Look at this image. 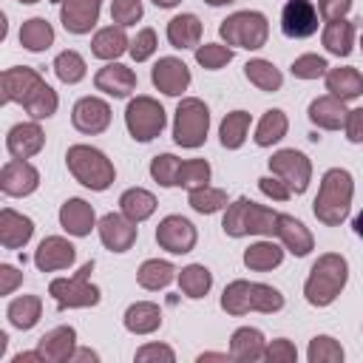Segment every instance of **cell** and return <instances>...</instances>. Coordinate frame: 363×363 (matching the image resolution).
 <instances>
[{
    "label": "cell",
    "instance_id": "cell-14",
    "mask_svg": "<svg viewBox=\"0 0 363 363\" xmlns=\"http://www.w3.org/2000/svg\"><path fill=\"white\" fill-rule=\"evenodd\" d=\"M26 3H35V0H26Z\"/></svg>",
    "mask_w": 363,
    "mask_h": 363
},
{
    "label": "cell",
    "instance_id": "cell-1",
    "mask_svg": "<svg viewBox=\"0 0 363 363\" xmlns=\"http://www.w3.org/2000/svg\"><path fill=\"white\" fill-rule=\"evenodd\" d=\"M318 29V14L306 0H290L284 9V32L290 37H306Z\"/></svg>",
    "mask_w": 363,
    "mask_h": 363
},
{
    "label": "cell",
    "instance_id": "cell-9",
    "mask_svg": "<svg viewBox=\"0 0 363 363\" xmlns=\"http://www.w3.org/2000/svg\"><path fill=\"white\" fill-rule=\"evenodd\" d=\"M57 74L63 77V80H80L83 77V60L77 57V55H63L60 60H57Z\"/></svg>",
    "mask_w": 363,
    "mask_h": 363
},
{
    "label": "cell",
    "instance_id": "cell-2",
    "mask_svg": "<svg viewBox=\"0 0 363 363\" xmlns=\"http://www.w3.org/2000/svg\"><path fill=\"white\" fill-rule=\"evenodd\" d=\"M193 102H188L185 108H179V122H176V139L182 145H199L202 134L207 131V111H199V117L193 119Z\"/></svg>",
    "mask_w": 363,
    "mask_h": 363
},
{
    "label": "cell",
    "instance_id": "cell-4",
    "mask_svg": "<svg viewBox=\"0 0 363 363\" xmlns=\"http://www.w3.org/2000/svg\"><path fill=\"white\" fill-rule=\"evenodd\" d=\"M20 37L26 40V46L37 51V48H43L46 43H51V29H48L43 20H32V26H29V29H23Z\"/></svg>",
    "mask_w": 363,
    "mask_h": 363
},
{
    "label": "cell",
    "instance_id": "cell-8",
    "mask_svg": "<svg viewBox=\"0 0 363 363\" xmlns=\"http://www.w3.org/2000/svg\"><path fill=\"white\" fill-rule=\"evenodd\" d=\"M182 281H185L188 293H190L193 298H199V293H204L207 284H210V275H207V270H202V267H190Z\"/></svg>",
    "mask_w": 363,
    "mask_h": 363
},
{
    "label": "cell",
    "instance_id": "cell-3",
    "mask_svg": "<svg viewBox=\"0 0 363 363\" xmlns=\"http://www.w3.org/2000/svg\"><path fill=\"white\" fill-rule=\"evenodd\" d=\"M63 224L74 233H86L88 224H91V210L83 204V202H71L66 210H63Z\"/></svg>",
    "mask_w": 363,
    "mask_h": 363
},
{
    "label": "cell",
    "instance_id": "cell-10",
    "mask_svg": "<svg viewBox=\"0 0 363 363\" xmlns=\"http://www.w3.org/2000/svg\"><path fill=\"white\" fill-rule=\"evenodd\" d=\"M242 128H244V117H230L227 122H224V128H222V139H224V145H239L242 142Z\"/></svg>",
    "mask_w": 363,
    "mask_h": 363
},
{
    "label": "cell",
    "instance_id": "cell-12",
    "mask_svg": "<svg viewBox=\"0 0 363 363\" xmlns=\"http://www.w3.org/2000/svg\"><path fill=\"white\" fill-rule=\"evenodd\" d=\"M219 60H230V51H227V55H216V51H213V48H202V51H199V63H207V66H216Z\"/></svg>",
    "mask_w": 363,
    "mask_h": 363
},
{
    "label": "cell",
    "instance_id": "cell-13",
    "mask_svg": "<svg viewBox=\"0 0 363 363\" xmlns=\"http://www.w3.org/2000/svg\"><path fill=\"white\" fill-rule=\"evenodd\" d=\"M355 230H357V236H363V213L355 219Z\"/></svg>",
    "mask_w": 363,
    "mask_h": 363
},
{
    "label": "cell",
    "instance_id": "cell-5",
    "mask_svg": "<svg viewBox=\"0 0 363 363\" xmlns=\"http://www.w3.org/2000/svg\"><path fill=\"white\" fill-rule=\"evenodd\" d=\"M196 32H199L196 17H190V14L176 17V20H173V26H170V40H173L176 46H182L188 37H196Z\"/></svg>",
    "mask_w": 363,
    "mask_h": 363
},
{
    "label": "cell",
    "instance_id": "cell-7",
    "mask_svg": "<svg viewBox=\"0 0 363 363\" xmlns=\"http://www.w3.org/2000/svg\"><path fill=\"white\" fill-rule=\"evenodd\" d=\"M247 74L253 77V80H258L264 88H278V83H281V77L267 66V63H250L247 66Z\"/></svg>",
    "mask_w": 363,
    "mask_h": 363
},
{
    "label": "cell",
    "instance_id": "cell-11",
    "mask_svg": "<svg viewBox=\"0 0 363 363\" xmlns=\"http://www.w3.org/2000/svg\"><path fill=\"white\" fill-rule=\"evenodd\" d=\"M139 12H142V9H139L137 0H117V14H119V20H122V23L139 17Z\"/></svg>",
    "mask_w": 363,
    "mask_h": 363
},
{
    "label": "cell",
    "instance_id": "cell-6",
    "mask_svg": "<svg viewBox=\"0 0 363 363\" xmlns=\"http://www.w3.org/2000/svg\"><path fill=\"white\" fill-rule=\"evenodd\" d=\"M122 46H125L122 32H114V29H111V32H106V35H99V40H97V55H99V57L119 55Z\"/></svg>",
    "mask_w": 363,
    "mask_h": 363
}]
</instances>
